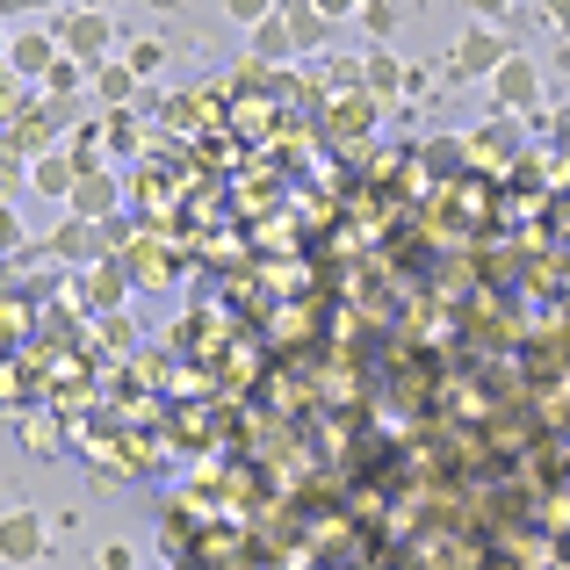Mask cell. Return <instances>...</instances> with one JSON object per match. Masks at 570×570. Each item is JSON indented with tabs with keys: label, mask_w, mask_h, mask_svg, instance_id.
Instances as JSON below:
<instances>
[{
	"label": "cell",
	"mask_w": 570,
	"mask_h": 570,
	"mask_svg": "<svg viewBox=\"0 0 570 570\" xmlns=\"http://www.w3.org/2000/svg\"><path fill=\"white\" fill-rule=\"evenodd\" d=\"M0 549H8L14 563H22V557H37V549H43V528H37V520H29V513H14L8 528H0Z\"/></svg>",
	"instance_id": "1"
},
{
	"label": "cell",
	"mask_w": 570,
	"mask_h": 570,
	"mask_svg": "<svg viewBox=\"0 0 570 570\" xmlns=\"http://www.w3.org/2000/svg\"><path fill=\"white\" fill-rule=\"evenodd\" d=\"M253 43H261V51H267V58H289V51H296V37H289V22H275V14H267V22H261V29H253Z\"/></svg>",
	"instance_id": "3"
},
{
	"label": "cell",
	"mask_w": 570,
	"mask_h": 570,
	"mask_svg": "<svg viewBox=\"0 0 570 570\" xmlns=\"http://www.w3.org/2000/svg\"><path fill=\"white\" fill-rule=\"evenodd\" d=\"M224 14H232V22H246V29H261L267 14H275V0H224Z\"/></svg>",
	"instance_id": "4"
},
{
	"label": "cell",
	"mask_w": 570,
	"mask_h": 570,
	"mask_svg": "<svg viewBox=\"0 0 570 570\" xmlns=\"http://www.w3.org/2000/svg\"><path fill=\"white\" fill-rule=\"evenodd\" d=\"M43 58H51V43H43V37H22V43H14V66H22V72H37Z\"/></svg>",
	"instance_id": "5"
},
{
	"label": "cell",
	"mask_w": 570,
	"mask_h": 570,
	"mask_svg": "<svg viewBox=\"0 0 570 570\" xmlns=\"http://www.w3.org/2000/svg\"><path fill=\"white\" fill-rule=\"evenodd\" d=\"M130 80H138L130 66H109V72H101V95H116V101H124V95H130Z\"/></svg>",
	"instance_id": "7"
},
{
	"label": "cell",
	"mask_w": 570,
	"mask_h": 570,
	"mask_svg": "<svg viewBox=\"0 0 570 570\" xmlns=\"http://www.w3.org/2000/svg\"><path fill=\"white\" fill-rule=\"evenodd\" d=\"M72 195H80V209H109V181H95V174H87Z\"/></svg>",
	"instance_id": "6"
},
{
	"label": "cell",
	"mask_w": 570,
	"mask_h": 570,
	"mask_svg": "<svg viewBox=\"0 0 570 570\" xmlns=\"http://www.w3.org/2000/svg\"><path fill=\"white\" fill-rule=\"evenodd\" d=\"M289 29H296V43H318V14L311 8H289Z\"/></svg>",
	"instance_id": "8"
},
{
	"label": "cell",
	"mask_w": 570,
	"mask_h": 570,
	"mask_svg": "<svg viewBox=\"0 0 570 570\" xmlns=\"http://www.w3.org/2000/svg\"><path fill=\"white\" fill-rule=\"evenodd\" d=\"M318 8H325V14H347V0H318Z\"/></svg>",
	"instance_id": "10"
},
{
	"label": "cell",
	"mask_w": 570,
	"mask_h": 570,
	"mask_svg": "<svg viewBox=\"0 0 570 570\" xmlns=\"http://www.w3.org/2000/svg\"><path fill=\"white\" fill-rule=\"evenodd\" d=\"M43 188H72V174H66V159H43V174H37Z\"/></svg>",
	"instance_id": "9"
},
{
	"label": "cell",
	"mask_w": 570,
	"mask_h": 570,
	"mask_svg": "<svg viewBox=\"0 0 570 570\" xmlns=\"http://www.w3.org/2000/svg\"><path fill=\"white\" fill-rule=\"evenodd\" d=\"M66 43L80 58H101V43H109V22H101V14H72L66 22Z\"/></svg>",
	"instance_id": "2"
}]
</instances>
